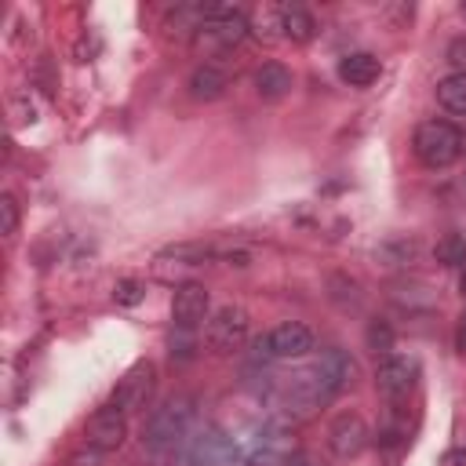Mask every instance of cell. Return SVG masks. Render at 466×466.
Segmentation results:
<instances>
[{"label":"cell","mask_w":466,"mask_h":466,"mask_svg":"<svg viewBox=\"0 0 466 466\" xmlns=\"http://www.w3.org/2000/svg\"><path fill=\"white\" fill-rule=\"evenodd\" d=\"M193 426V400L175 393V397H164L157 408H149L146 415V426H142V444L149 451H175L186 433Z\"/></svg>","instance_id":"1"},{"label":"cell","mask_w":466,"mask_h":466,"mask_svg":"<svg viewBox=\"0 0 466 466\" xmlns=\"http://www.w3.org/2000/svg\"><path fill=\"white\" fill-rule=\"evenodd\" d=\"M411 149L426 167H433V171L448 167V164H455L462 157V131L451 120H422L415 127Z\"/></svg>","instance_id":"2"},{"label":"cell","mask_w":466,"mask_h":466,"mask_svg":"<svg viewBox=\"0 0 466 466\" xmlns=\"http://www.w3.org/2000/svg\"><path fill=\"white\" fill-rule=\"evenodd\" d=\"M248 33H251V18L244 11H237V7H211L208 18L200 22V29L193 33V44L208 47V51H222V47H237Z\"/></svg>","instance_id":"3"},{"label":"cell","mask_w":466,"mask_h":466,"mask_svg":"<svg viewBox=\"0 0 466 466\" xmlns=\"http://www.w3.org/2000/svg\"><path fill=\"white\" fill-rule=\"evenodd\" d=\"M153 390H157V364H153V360H138V364H131V368L116 379L109 404L120 408L124 415H135V411H146V408H149Z\"/></svg>","instance_id":"4"},{"label":"cell","mask_w":466,"mask_h":466,"mask_svg":"<svg viewBox=\"0 0 466 466\" xmlns=\"http://www.w3.org/2000/svg\"><path fill=\"white\" fill-rule=\"evenodd\" d=\"M204 339H208V350L211 353H237L248 342V309L244 306H233V302L218 306L208 317Z\"/></svg>","instance_id":"5"},{"label":"cell","mask_w":466,"mask_h":466,"mask_svg":"<svg viewBox=\"0 0 466 466\" xmlns=\"http://www.w3.org/2000/svg\"><path fill=\"white\" fill-rule=\"evenodd\" d=\"M419 379V360L411 353H386L375 364V390L386 400H404L415 390Z\"/></svg>","instance_id":"6"},{"label":"cell","mask_w":466,"mask_h":466,"mask_svg":"<svg viewBox=\"0 0 466 466\" xmlns=\"http://www.w3.org/2000/svg\"><path fill=\"white\" fill-rule=\"evenodd\" d=\"M368 441H371V430H368L360 411H339L331 419V426H328V451L335 459H342V462L357 459L368 448Z\"/></svg>","instance_id":"7"},{"label":"cell","mask_w":466,"mask_h":466,"mask_svg":"<svg viewBox=\"0 0 466 466\" xmlns=\"http://www.w3.org/2000/svg\"><path fill=\"white\" fill-rule=\"evenodd\" d=\"M124 441H127V415L120 408H113V404L98 408L87 419V426H84V444L95 448V451H102V455L124 448Z\"/></svg>","instance_id":"8"},{"label":"cell","mask_w":466,"mask_h":466,"mask_svg":"<svg viewBox=\"0 0 466 466\" xmlns=\"http://www.w3.org/2000/svg\"><path fill=\"white\" fill-rule=\"evenodd\" d=\"M266 342H269V357H273V360H295V357H306V353L317 350V335H313V328L302 324V320H284V324H277V328L266 335Z\"/></svg>","instance_id":"9"},{"label":"cell","mask_w":466,"mask_h":466,"mask_svg":"<svg viewBox=\"0 0 466 466\" xmlns=\"http://www.w3.org/2000/svg\"><path fill=\"white\" fill-rule=\"evenodd\" d=\"M208 317H211V291L204 284H182V288H175V299H171V320H175V328L197 331Z\"/></svg>","instance_id":"10"},{"label":"cell","mask_w":466,"mask_h":466,"mask_svg":"<svg viewBox=\"0 0 466 466\" xmlns=\"http://www.w3.org/2000/svg\"><path fill=\"white\" fill-rule=\"evenodd\" d=\"M382 76V62L371 51H350L339 58V80L350 87H371Z\"/></svg>","instance_id":"11"},{"label":"cell","mask_w":466,"mask_h":466,"mask_svg":"<svg viewBox=\"0 0 466 466\" xmlns=\"http://www.w3.org/2000/svg\"><path fill=\"white\" fill-rule=\"evenodd\" d=\"M226 87H229V76H226V69H218L215 62H200V66L189 73V80H186V91H189V98H197V102H215V98L226 95Z\"/></svg>","instance_id":"12"},{"label":"cell","mask_w":466,"mask_h":466,"mask_svg":"<svg viewBox=\"0 0 466 466\" xmlns=\"http://www.w3.org/2000/svg\"><path fill=\"white\" fill-rule=\"evenodd\" d=\"M291 84H295V76H291V69L280 66V62H262V66L255 69V91H258V98H266V102L284 98V95L291 91Z\"/></svg>","instance_id":"13"},{"label":"cell","mask_w":466,"mask_h":466,"mask_svg":"<svg viewBox=\"0 0 466 466\" xmlns=\"http://www.w3.org/2000/svg\"><path fill=\"white\" fill-rule=\"evenodd\" d=\"M277 15H280V33H284L288 40L309 44V40L317 36V18H313L302 4H280Z\"/></svg>","instance_id":"14"},{"label":"cell","mask_w":466,"mask_h":466,"mask_svg":"<svg viewBox=\"0 0 466 466\" xmlns=\"http://www.w3.org/2000/svg\"><path fill=\"white\" fill-rule=\"evenodd\" d=\"M437 102L455 113V116H466V73H448L437 80Z\"/></svg>","instance_id":"15"},{"label":"cell","mask_w":466,"mask_h":466,"mask_svg":"<svg viewBox=\"0 0 466 466\" xmlns=\"http://www.w3.org/2000/svg\"><path fill=\"white\" fill-rule=\"evenodd\" d=\"M160 258H175V262H189V266H200L208 258H218V248L204 244V240H186V244H167L160 251Z\"/></svg>","instance_id":"16"},{"label":"cell","mask_w":466,"mask_h":466,"mask_svg":"<svg viewBox=\"0 0 466 466\" xmlns=\"http://www.w3.org/2000/svg\"><path fill=\"white\" fill-rule=\"evenodd\" d=\"M251 33H255V36H262L266 44L280 40L284 33H280V15H277V7H266V11H258V15L251 18Z\"/></svg>","instance_id":"17"},{"label":"cell","mask_w":466,"mask_h":466,"mask_svg":"<svg viewBox=\"0 0 466 466\" xmlns=\"http://www.w3.org/2000/svg\"><path fill=\"white\" fill-rule=\"evenodd\" d=\"M113 299H116V306H138L146 299V284L135 280V277H124V280H116Z\"/></svg>","instance_id":"18"},{"label":"cell","mask_w":466,"mask_h":466,"mask_svg":"<svg viewBox=\"0 0 466 466\" xmlns=\"http://www.w3.org/2000/svg\"><path fill=\"white\" fill-rule=\"evenodd\" d=\"M368 350H375V353H393V328L386 324V320H371L368 324Z\"/></svg>","instance_id":"19"},{"label":"cell","mask_w":466,"mask_h":466,"mask_svg":"<svg viewBox=\"0 0 466 466\" xmlns=\"http://www.w3.org/2000/svg\"><path fill=\"white\" fill-rule=\"evenodd\" d=\"M167 346H171V360H193L197 357V335L186 331V328H175Z\"/></svg>","instance_id":"20"},{"label":"cell","mask_w":466,"mask_h":466,"mask_svg":"<svg viewBox=\"0 0 466 466\" xmlns=\"http://www.w3.org/2000/svg\"><path fill=\"white\" fill-rule=\"evenodd\" d=\"M437 262H444V266H459V262H466V244L459 240V237H448V240H441L437 244Z\"/></svg>","instance_id":"21"},{"label":"cell","mask_w":466,"mask_h":466,"mask_svg":"<svg viewBox=\"0 0 466 466\" xmlns=\"http://www.w3.org/2000/svg\"><path fill=\"white\" fill-rule=\"evenodd\" d=\"M15 229H18V200L11 193H4L0 197V233L15 237Z\"/></svg>","instance_id":"22"},{"label":"cell","mask_w":466,"mask_h":466,"mask_svg":"<svg viewBox=\"0 0 466 466\" xmlns=\"http://www.w3.org/2000/svg\"><path fill=\"white\" fill-rule=\"evenodd\" d=\"M448 62L455 66V73H466V36H455L448 44Z\"/></svg>","instance_id":"23"},{"label":"cell","mask_w":466,"mask_h":466,"mask_svg":"<svg viewBox=\"0 0 466 466\" xmlns=\"http://www.w3.org/2000/svg\"><path fill=\"white\" fill-rule=\"evenodd\" d=\"M69 466H102V451L84 448V451H76V455L69 459Z\"/></svg>","instance_id":"24"},{"label":"cell","mask_w":466,"mask_h":466,"mask_svg":"<svg viewBox=\"0 0 466 466\" xmlns=\"http://www.w3.org/2000/svg\"><path fill=\"white\" fill-rule=\"evenodd\" d=\"M411 11H415L411 4H393V7H386V15H390V18H397V22H404V18H411Z\"/></svg>","instance_id":"25"},{"label":"cell","mask_w":466,"mask_h":466,"mask_svg":"<svg viewBox=\"0 0 466 466\" xmlns=\"http://www.w3.org/2000/svg\"><path fill=\"white\" fill-rule=\"evenodd\" d=\"M455 346H459V353H466V313L459 317V328H455Z\"/></svg>","instance_id":"26"},{"label":"cell","mask_w":466,"mask_h":466,"mask_svg":"<svg viewBox=\"0 0 466 466\" xmlns=\"http://www.w3.org/2000/svg\"><path fill=\"white\" fill-rule=\"evenodd\" d=\"M459 11H462V18H466V4H462V7H459Z\"/></svg>","instance_id":"27"},{"label":"cell","mask_w":466,"mask_h":466,"mask_svg":"<svg viewBox=\"0 0 466 466\" xmlns=\"http://www.w3.org/2000/svg\"><path fill=\"white\" fill-rule=\"evenodd\" d=\"M288 466H306V462H288Z\"/></svg>","instance_id":"28"}]
</instances>
